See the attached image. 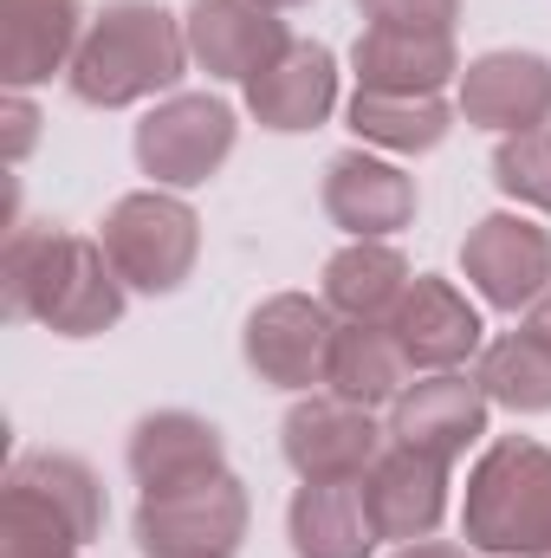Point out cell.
I'll return each instance as SVG.
<instances>
[{
    "mask_svg": "<svg viewBox=\"0 0 551 558\" xmlns=\"http://www.w3.org/2000/svg\"><path fill=\"white\" fill-rule=\"evenodd\" d=\"M461 539L487 558H551V448L532 435H493L467 468Z\"/></svg>",
    "mask_w": 551,
    "mask_h": 558,
    "instance_id": "277c9868",
    "label": "cell"
},
{
    "mask_svg": "<svg viewBox=\"0 0 551 558\" xmlns=\"http://www.w3.org/2000/svg\"><path fill=\"white\" fill-rule=\"evenodd\" d=\"M390 331H396V344H403V357H409L415 377L467 371V364H480V351H487V318H480V305L441 274L409 279L403 305L390 312Z\"/></svg>",
    "mask_w": 551,
    "mask_h": 558,
    "instance_id": "4fadbf2b",
    "label": "cell"
},
{
    "mask_svg": "<svg viewBox=\"0 0 551 558\" xmlns=\"http://www.w3.org/2000/svg\"><path fill=\"white\" fill-rule=\"evenodd\" d=\"M0 292H7V318L46 325L52 338H105L131 312V286L118 279L105 241L52 221H20L7 234Z\"/></svg>",
    "mask_w": 551,
    "mask_h": 558,
    "instance_id": "6da1fadb",
    "label": "cell"
},
{
    "mask_svg": "<svg viewBox=\"0 0 551 558\" xmlns=\"http://www.w3.org/2000/svg\"><path fill=\"white\" fill-rule=\"evenodd\" d=\"M85 0H0V78L7 92H33L65 78L85 46Z\"/></svg>",
    "mask_w": 551,
    "mask_h": 558,
    "instance_id": "d6986e66",
    "label": "cell"
},
{
    "mask_svg": "<svg viewBox=\"0 0 551 558\" xmlns=\"http://www.w3.org/2000/svg\"><path fill=\"white\" fill-rule=\"evenodd\" d=\"M182 26H188L195 65H201L208 78H221V85L260 78L279 52L292 46L285 20H279L273 7H260V0H188Z\"/></svg>",
    "mask_w": 551,
    "mask_h": 558,
    "instance_id": "9a60e30c",
    "label": "cell"
},
{
    "mask_svg": "<svg viewBox=\"0 0 551 558\" xmlns=\"http://www.w3.org/2000/svg\"><path fill=\"white\" fill-rule=\"evenodd\" d=\"M124 468H131V481L143 494L182 487V481H201V474L228 468V435L195 410H149V416L131 422Z\"/></svg>",
    "mask_w": 551,
    "mask_h": 558,
    "instance_id": "ffe728a7",
    "label": "cell"
},
{
    "mask_svg": "<svg viewBox=\"0 0 551 558\" xmlns=\"http://www.w3.org/2000/svg\"><path fill=\"white\" fill-rule=\"evenodd\" d=\"M364 487V507L377 520V539L383 546H415V539H434L441 520H448V461L421 454V448H403L390 441L377 454V468L357 481Z\"/></svg>",
    "mask_w": 551,
    "mask_h": 558,
    "instance_id": "2e32d148",
    "label": "cell"
},
{
    "mask_svg": "<svg viewBox=\"0 0 551 558\" xmlns=\"http://www.w3.org/2000/svg\"><path fill=\"white\" fill-rule=\"evenodd\" d=\"M260 7H273V13H298V7H311V0H260Z\"/></svg>",
    "mask_w": 551,
    "mask_h": 558,
    "instance_id": "4dcf8cb0",
    "label": "cell"
},
{
    "mask_svg": "<svg viewBox=\"0 0 551 558\" xmlns=\"http://www.w3.org/2000/svg\"><path fill=\"white\" fill-rule=\"evenodd\" d=\"M474 384L487 390L493 410H513V416H551V351L519 325L506 338H487L480 364H474Z\"/></svg>",
    "mask_w": 551,
    "mask_h": 558,
    "instance_id": "d4e9b609",
    "label": "cell"
},
{
    "mask_svg": "<svg viewBox=\"0 0 551 558\" xmlns=\"http://www.w3.org/2000/svg\"><path fill=\"white\" fill-rule=\"evenodd\" d=\"M247 92V118L273 137H305L318 124H331L338 111V52L325 39H292L260 78L241 85Z\"/></svg>",
    "mask_w": 551,
    "mask_h": 558,
    "instance_id": "e0dca14e",
    "label": "cell"
},
{
    "mask_svg": "<svg viewBox=\"0 0 551 558\" xmlns=\"http://www.w3.org/2000/svg\"><path fill=\"white\" fill-rule=\"evenodd\" d=\"M409 384H415V371H409V357H403V344H396L390 325H344L338 318L331 364H325V390L331 397L364 403V410H390Z\"/></svg>",
    "mask_w": 551,
    "mask_h": 558,
    "instance_id": "603a6c76",
    "label": "cell"
},
{
    "mask_svg": "<svg viewBox=\"0 0 551 558\" xmlns=\"http://www.w3.org/2000/svg\"><path fill=\"white\" fill-rule=\"evenodd\" d=\"M454 111L474 131H493V137L551 131V59L546 52H519V46L467 59L461 85H454Z\"/></svg>",
    "mask_w": 551,
    "mask_h": 558,
    "instance_id": "7c38bea8",
    "label": "cell"
},
{
    "mask_svg": "<svg viewBox=\"0 0 551 558\" xmlns=\"http://www.w3.org/2000/svg\"><path fill=\"white\" fill-rule=\"evenodd\" d=\"M0 124H7V162H26L33 143H39V105H33V92H7Z\"/></svg>",
    "mask_w": 551,
    "mask_h": 558,
    "instance_id": "83f0119b",
    "label": "cell"
},
{
    "mask_svg": "<svg viewBox=\"0 0 551 558\" xmlns=\"http://www.w3.org/2000/svg\"><path fill=\"white\" fill-rule=\"evenodd\" d=\"M415 267L403 260L396 241H344L331 260H325V279H318V299L344 318V325H390V312L403 305Z\"/></svg>",
    "mask_w": 551,
    "mask_h": 558,
    "instance_id": "7402d4cb",
    "label": "cell"
},
{
    "mask_svg": "<svg viewBox=\"0 0 551 558\" xmlns=\"http://www.w3.org/2000/svg\"><path fill=\"white\" fill-rule=\"evenodd\" d=\"M331 338H338V312L318 292H273L247 312L241 325V357L267 390L311 397L325 390V364H331Z\"/></svg>",
    "mask_w": 551,
    "mask_h": 558,
    "instance_id": "ba28073f",
    "label": "cell"
},
{
    "mask_svg": "<svg viewBox=\"0 0 551 558\" xmlns=\"http://www.w3.org/2000/svg\"><path fill=\"white\" fill-rule=\"evenodd\" d=\"M493 189L513 208L551 215V131H526V137L493 143Z\"/></svg>",
    "mask_w": 551,
    "mask_h": 558,
    "instance_id": "484cf974",
    "label": "cell"
},
{
    "mask_svg": "<svg viewBox=\"0 0 551 558\" xmlns=\"http://www.w3.org/2000/svg\"><path fill=\"white\" fill-rule=\"evenodd\" d=\"M241 143V111L215 92H175V98H156L143 111L137 137V169L149 175V189H201L208 175H221V162L234 156Z\"/></svg>",
    "mask_w": 551,
    "mask_h": 558,
    "instance_id": "52a82bcc",
    "label": "cell"
},
{
    "mask_svg": "<svg viewBox=\"0 0 551 558\" xmlns=\"http://www.w3.org/2000/svg\"><path fill=\"white\" fill-rule=\"evenodd\" d=\"M357 13L370 26H434V33H454L461 0H357Z\"/></svg>",
    "mask_w": 551,
    "mask_h": 558,
    "instance_id": "4316f807",
    "label": "cell"
},
{
    "mask_svg": "<svg viewBox=\"0 0 551 558\" xmlns=\"http://www.w3.org/2000/svg\"><path fill=\"white\" fill-rule=\"evenodd\" d=\"M195 52H188V26L156 7V0H105L85 26V46L65 72V92L85 111H131L175 98V85L188 78Z\"/></svg>",
    "mask_w": 551,
    "mask_h": 558,
    "instance_id": "7a4b0ae2",
    "label": "cell"
},
{
    "mask_svg": "<svg viewBox=\"0 0 551 558\" xmlns=\"http://www.w3.org/2000/svg\"><path fill=\"white\" fill-rule=\"evenodd\" d=\"M461 279L474 286L487 312L526 318L551 292V228H539L526 208L480 215L461 241Z\"/></svg>",
    "mask_w": 551,
    "mask_h": 558,
    "instance_id": "9c48e42d",
    "label": "cell"
},
{
    "mask_svg": "<svg viewBox=\"0 0 551 558\" xmlns=\"http://www.w3.org/2000/svg\"><path fill=\"white\" fill-rule=\"evenodd\" d=\"M519 325H526V331H532V338H539V344L551 351V292L539 299V305H532V312H526V318H519Z\"/></svg>",
    "mask_w": 551,
    "mask_h": 558,
    "instance_id": "f546056e",
    "label": "cell"
},
{
    "mask_svg": "<svg viewBox=\"0 0 551 558\" xmlns=\"http://www.w3.org/2000/svg\"><path fill=\"white\" fill-rule=\"evenodd\" d=\"M285 546L292 558H370L383 539L357 481H298L285 507Z\"/></svg>",
    "mask_w": 551,
    "mask_h": 558,
    "instance_id": "44dd1931",
    "label": "cell"
},
{
    "mask_svg": "<svg viewBox=\"0 0 551 558\" xmlns=\"http://www.w3.org/2000/svg\"><path fill=\"white\" fill-rule=\"evenodd\" d=\"M487 422H493V403L474 384V371H434V377H415L390 403V441L421 448L454 468L467 448L487 441Z\"/></svg>",
    "mask_w": 551,
    "mask_h": 558,
    "instance_id": "5bb4252c",
    "label": "cell"
},
{
    "mask_svg": "<svg viewBox=\"0 0 551 558\" xmlns=\"http://www.w3.org/2000/svg\"><path fill=\"white\" fill-rule=\"evenodd\" d=\"M105 533V481L65 448H33L0 487V558H85Z\"/></svg>",
    "mask_w": 551,
    "mask_h": 558,
    "instance_id": "3957f363",
    "label": "cell"
},
{
    "mask_svg": "<svg viewBox=\"0 0 551 558\" xmlns=\"http://www.w3.org/2000/svg\"><path fill=\"white\" fill-rule=\"evenodd\" d=\"M247 526H254V494L234 468L156 487L131 513V539L143 558H241Z\"/></svg>",
    "mask_w": 551,
    "mask_h": 558,
    "instance_id": "8992f818",
    "label": "cell"
},
{
    "mask_svg": "<svg viewBox=\"0 0 551 558\" xmlns=\"http://www.w3.org/2000/svg\"><path fill=\"white\" fill-rule=\"evenodd\" d=\"M318 208L338 234L351 241H396L403 228H415V175L403 162L377 156V149H338L325 162V182H318Z\"/></svg>",
    "mask_w": 551,
    "mask_h": 558,
    "instance_id": "8fae6325",
    "label": "cell"
},
{
    "mask_svg": "<svg viewBox=\"0 0 551 558\" xmlns=\"http://www.w3.org/2000/svg\"><path fill=\"white\" fill-rule=\"evenodd\" d=\"M98 241H105L111 267L131 292L169 299V292L188 286L195 260H201V215L175 189H131L105 208Z\"/></svg>",
    "mask_w": 551,
    "mask_h": 558,
    "instance_id": "5b68a950",
    "label": "cell"
},
{
    "mask_svg": "<svg viewBox=\"0 0 551 558\" xmlns=\"http://www.w3.org/2000/svg\"><path fill=\"white\" fill-rule=\"evenodd\" d=\"M454 118L461 111L448 98H403V92H351V105H344L351 137L377 156H428L448 143Z\"/></svg>",
    "mask_w": 551,
    "mask_h": 558,
    "instance_id": "cb8c5ba5",
    "label": "cell"
},
{
    "mask_svg": "<svg viewBox=\"0 0 551 558\" xmlns=\"http://www.w3.org/2000/svg\"><path fill=\"white\" fill-rule=\"evenodd\" d=\"M390 558H474V546H461V539H415V546H396Z\"/></svg>",
    "mask_w": 551,
    "mask_h": 558,
    "instance_id": "f1b7e54d",
    "label": "cell"
},
{
    "mask_svg": "<svg viewBox=\"0 0 551 558\" xmlns=\"http://www.w3.org/2000/svg\"><path fill=\"white\" fill-rule=\"evenodd\" d=\"M383 448H390V428L377 422V410L344 403L331 390L298 397L279 422V454L298 481H364Z\"/></svg>",
    "mask_w": 551,
    "mask_h": 558,
    "instance_id": "30bf717a",
    "label": "cell"
},
{
    "mask_svg": "<svg viewBox=\"0 0 551 558\" xmlns=\"http://www.w3.org/2000/svg\"><path fill=\"white\" fill-rule=\"evenodd\" d=\"M357 92H403V98H448L461 85V46L434 26H364L351 46Z\"/></svg>",
    "mask_w": 551,
    "mask_h": 558,
    "instance_id": "ac0fdd59",
    "label": "cell"
}]
</instances>
